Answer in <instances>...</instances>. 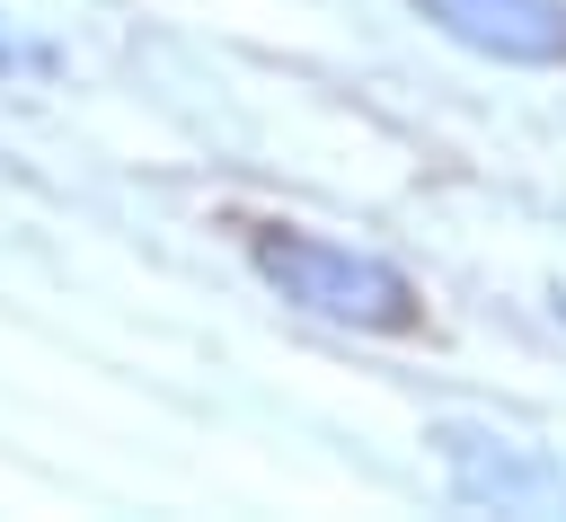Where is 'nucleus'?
Wrapping results in <instances>:
<instances>
[{
  "label": "nucleus",
  "mask_w": 566,
  "mask_h": 522,
  "mask_svg": "<svg viewBox=\"0 0 566 522\" xmlns=\"http://www.w3.org/2000/svg\"><path fill=\"white\" fill-rule=\"evenodd\" d=\"M433 451L451 469V495L460 504H495V513H557L566 504V469L513 434H486V425H433Z\"/></svg>",
  "instance_id": "nucleus-2"
},
{
  "label": "nucleus",
  "mask_w": 566,
  "mask_h": 522,
  "mask_svg": "<svg viewBox=\"0 0 566 522\" xmlns=\"http://www.w3.org/2000/svg\"><path fill=\"white\" fill-rule=\"evenodd\" d=\"M256 274L310 310V319H336V327H371V336H407L424 310H416V283L389 265V257H363V248H336L318 230H256Z\"/></svg>",
  "instance_id": "nucleus-1"
},
{
  "label": "nucleus",
  "mask_w": 566,
  "mask_h": 522,
  "mask_svg": "<svg viewBox=\"0 0 566 522\" xmlns=\"http://www.w3.org/2000/svg\"><path fill=\"white\" fill-rule=\"evenodd\" d=\"M416 9L486 62H566V0H416Z\"/></svg>",
  "instance_id": "nucleus-3"
},
{
  "label": "nucleus",
  "mask_w": 566,
  "mask_h": 522,
  "mask_svg": "<svg viewBox=\"0 0 566 522\" xmlns=\"http://www.w3.org/2000/svg\"><path fill=\"white\" fill-rule=\"evenodd\" d=\"M9 62H18V44H9V27H0V71H9Z\"/></svg>",
  "instance_id": "nucleus-4"
}]
</instances>
